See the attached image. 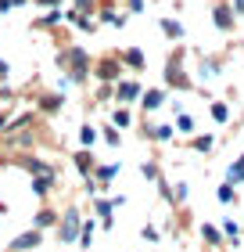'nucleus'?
I'll list each match as a JSON object with an SVG mask.
<instances>
[{"label":"nucleus","mask_w":244,"mask_h":252,"mask_svg":"<svg viewBox=\"0 0 244 252\" xmlns=\"http://www.w3.org/2000/svg\"><path fill=\"white\" fill-rule=\"evenodd\" d=\"M176 130H183V133H194V116H180V119H176Z\"/></svg>","instance_id":"obj_18"},{"label":"nucleus","mask_w":244,"mask_h":252,"mask_svg":"<svg viewBox=\"0 0 244 252\" xmlns=\"http://www.w3.org/2000/svg\"><path fill=\"white\" fill-rule=\"evenodd\" d=\"M172 198H176V202H183V198H187V184H176V191H172Z\"/></svg>","instance_id":"obj_22"},{"label":"nucleus","mask_w":244,"mask_h":252,"mask_svg":"<svg viewBox=\"0 0 244 252\" xmlns=\"http://www.w3.org/2000/svg\"><path fill=\"white\" fill-rule=\"evenodd\" d=\"M226 184H244V155H237V162H230V169H226Z\"/></svg>","instance_id":"obj_4"},{"label":"nucleus","mask_w":244,"mask_h":252,"mask_svg":"<svg viewBox=\"0 0 244 252\" xmlns=\"http://www.w3.org/2000/svg\"><path fill=\"white\" fill-rule=\"evenodd\" d=\"M65 62H68V68H72V76H76V79H83V76H86V54H83V51H68V54H65Z\"/></svg>","instance_id":"obj_3"},{"label":"nucleus","mask_w":244,"mask_h":252,"mask_svg":"<svg viewBox=\"0 0 244 252\" xmlns=\"http://www.w3.org/2000/svg\"><path fill=\"white\" fill-rule=\"evenodd\" d=\"M97 76H101V79H115V76H119V62H111V58L101 62V65H97Z\"/></svg>","instance_id":"obj_10"},{"label":"nucleus","mask_w":244,"mask_h":252,"mask_svg":"<svg viewBox=\"0 0 244 252\" xmlns=\"http://www.w3.org/2000/svg\"><path fill=\"white\" fill-rule=\"evenodd\" d=\"M223 238L230 245H241V223H234V220H226L223 223Z\"/></svg>","instance_id":"obj_9"},{"label":"nucleus","mask_w":244,"mask_h":252,"mask_svg":"<svg viewBox=\"0 0 244 252\" xmlns=\"http://www.w3.org/2000/svg\"><path fill=\"white\" fill-rule=\"evenodd\" d=\"M76 223H79V216H76V213H68V216H65V231H61L65 242H72V238H76Z\"/></svg>","instance_id":"obj_11"},{"label":"nucleus","mask_w":244,"mask_h":252,"mask_svg":"<svg viewBox=\"0 0 244 252\" xmlns=\"http://www.w3.org/2000/svg\"><path fill=\"white\" fill-rule=\"evenodd\" d=\"M11 4H15V0H0V11H7Z\"/></svg>","instance_id":"obj_27"},{"label":"nucleus","mask_w":244,"mask_h":252,"mask_svg":"<svg viewBox=\"0 0 244 252\" xmlns=\"http://www.w3.org/2000/svg\"><path fill=\"white\" fill-rule=\"evenodd\" d=\"M36 242H40V234H26V238H18V242L11 245V249L18 252V249H29V245H36Z\"/></svg>","instance_id":"obj_17"},{"label":"nucleus","mask_w":244,"mask_h":252,"mask_svg":"<svg viewBox=\"0 0 244 252\" xmlns=\"http://www.w3.org/2000/svg\"><path fill=\"white\" fill-rule=\"evenodd\" d=\"M230 7H234V15H244V0H234Z\"/></svg>","instance_id":"obj_23"},{"label":"nucleus","mask_w":244,"mask_h":252,"mask_svg":"<svg viewBox=\"0 0 244 252\" xmlns=\"http://www.w3.org/2000/svg\"><path fill=\"white\" fill-rule=\"evenodd\" d=\"M115 173H119V166H101L97 169V180H101V184H108V180H115Z\"/></svg>","instance_id":"obj_16"},{"label":"nucleus","mask_w":244,"mask_h":252,"mask_svg":"<svg viewBox=\"0 0 244 252\" xmlns=\"http://www.w3.org/2000/svg\"><path fill=\"white\" fill-rule=\"evenodd\" d=\"M0 76H7V65H4V62H0Z\"/></svg>","instance_id":"obj_28"},{"label":"nucleus","mask_w":244,"mask_h":252,"mask_svg":"<svg viewBox=\"0 0 244 252\" xmlns=\"http://www.w3.org/2000/svg\"><path fill=\"white\" fill-rule=\"evenodd\" d=\"M162 32H165L169 40H180L183 36V26H180L176 18H162Z\"/></svg>","instance_id":"obj_7"},{"label":"nucleus","mask_w":244,"mask_h":252,"mask_svg":"<svg viewBox=\"0 0 244 252\" xmlns=\"http://www.w3.org/2000/svg\"><path fill=\"white\" fill-rule=\"evenodd\" d=\"M162 105H165V90H147V94H144V108L147 112H155Z\"/></svg>","instance_id":"obj_6"},{"label":"nucleus","mask_w":244,"mask_h":252,"mask_svg":"<svg viewBox=\"0 0 244 252\" xmlns=\"http://www.w3.org/2000/svg\"><path fill=\"white\" fill-rule=\"evenodd\" d=\"M40 4H43V7H54V4H61V0H40Z\"/></svg>","instance_id":"obj_26"},{"label":"nucleus","mask_w":244,"mask_h":252,"mask_svg":"<svg viewBox=\"0 0 244 252\" xmlns=\"http://www.w3.org/2000/svg\"><path fill=\"white\" fill-rule=\"evenodd\" d=\"M165 79H169L172 87H180V90L187 87V76H183V62H180V58H172V62L165 65Z\"/></svg>","instance_id":"obj_2"},{"label":"nucleus","mask_w":244,"mask_h":252,"mask_svg":"<svg viewBox=\"0 0 244 252\" xmlns=\"http://www.w3.org/2000/svg\"><path fill=\"white\" fill-rule=\"evenodd\" d=\"M122 62H126V65H133V68H144V65H147V62H144V51H140V47H130V51L122 54Z\"/></svg>","instance_id":"obj_8"},{"label":"nucleus","mask_w":244,"mask_h":252,"mask_svg":"<svg viewBox=\"0 0 244 252\" xmlns=\"http://www.w3.org/2000/svg\"><path fill=\"white\" fill-rule=\"evenodd\" d=\"M219 202H223V205L237 202V191H234V184H223V188H219Z\"/></svg>","instance_id":"obj_13"},{"label":"nucleus","mask_w":244,"mask_h":252,"mask_svg":"<svg viewBox=\"0 0 244 252\" xmlns=\"http://www.w3.org/2000/svg\"><path fill=\"white\" fill-rule=\"evenodd\" d=\"M151 137H158V141H169V137H172V126H151Z\"/></svg>","instance_id":"obj_19"},{"label":"nucleus","mask_w":244,"mask_h":252,"mask_svg":"<svg viewBox=\"0 0 244 252\" xmlns=\"http://www.w3.org/2000/svg\"><path fill=\"white\" fill-rule=\"evenodd\" d=\"M212 22L223 32H230V29H234V7H230V4H216L212 7Z\"/></svg>","instance_id":"obj_1"},{"label":"nucleus","mask_w":244,"mask_h":252,"mask_svg":"<svg viewBox=\"0 0 244 252\" xmlns=\"http://www.w3.org/2000/svg\"><path fill=\"white\" fill-rule=\"evenodd\" d=\"M212 119H216V123H226V119H230V108L223 105V101H216V105H212Z\"/></svg>","instance_id":"obj_14"},{"label":"nucleus","mask_w":244,"mask_h":252,"mask_svg":"<svg viewBox=\"0 0 244 252\" xmlns=\"http://www.w3.org/2000/svg\"><path fill=\"white\" fill-rule=\"evenodd\" d=\"M140 83H130V79H126V83H119V101H136L140 97Z\"/></svg>","instance_id":"obj_5"},{"label":"nucleus","mask_w":244,"mask_h":252,"mask_svg":"<svg viewBox=\"0 0 244 252\" xmlns=\"http://www.w3.org/2000/svg\"><path fill=\"white\" fill-rule=\"evenodd\" d=\"M216 72H219V65H216V62H201V79L216 76Z\"/></svg>","instance_id":"obj_20"},{"label":"nucleus","mask_w":244,"mask_h":252,"mask_svg":"<svg viewBox=\"0 0 244 252\" xmlns=\"http://www.w3.org/2000/svg\"><path fill=\"white\" fill-rule=\"evenodd\" d=\"M130 11H144V0H130Z\"/></svg>","instance_id":"obj_25"},{"label":"nucleus","mask_w":244,"mask_h":252,"mask_svg":"<svg viewBox=\"0 0 244 252\" xmlns=\"http://www.w3.org/2000/svg\"><path fill=\"white\" fill-rule=\"evenodd\" d=\"M76 7H79V11H86V7H94V0H76Z\"/></svg>","instance_id":"obj_24"},{"label":"nucleus","mask_w":244,"mask_h":252,"mask_svg":"<svg viewBox=\"0 0 244 252\" xmlns=\"http://www.w3.org/2000/svg\"><path fill=\"white\" fill-rule=\"evenodd\" d=\"M130 123H133V119H130V112H126V108L115 112V126H130Z\"/></svg>","instance_id":"obj_21"},{"label":"nucleus","mask_w":244,"mask_h":252,"mask_svg":"<svg viewBox=\"0 0 244 252\" xmlns=\"http://www.w3.org/2000/svg\"><path fill=\"white\" fill-rule=\"evenodd\" d=\"M212 144H216V141L205 133V137H194V144H190V148H194V152H212Z\"/></svg>","instance_id":"obj_15"},{"label":"nucleus","mask_w":244,"mask_h":252,"mask_svg":"<svg viewBox=\"0 0 244 252\" xmlns=\"http://www.w3.org/2000/svg\"><path fill=\"white\" fill-rule=\"evenodd\" d=\"M201 234H205V242H208V245H219V242H223L219 227H212V223H205V227H201Z\"/></svg>","instance_id":"obj_12"}]
</instances>
